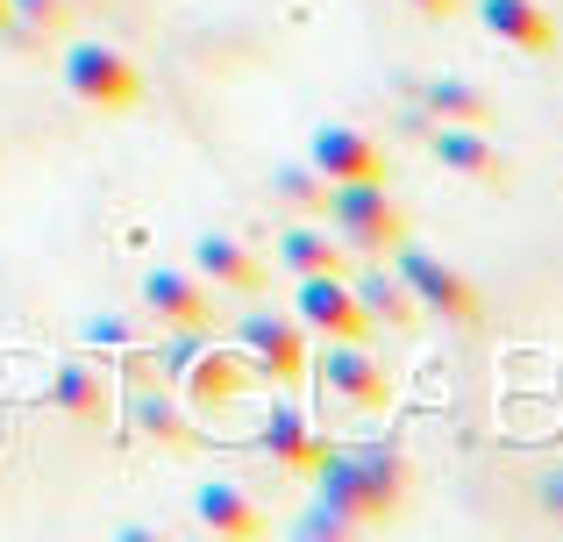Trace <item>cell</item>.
Masks as SVG:
<instances>
[{"label": "cell", "instance_id": "cell-1", "mask_svg": "<svg viewBox=\"0 0 563 542\" xmlns=\"http://www.w3.org/2000/svg\"><path fill=\"white\" fill-rule=\"evenodd\" d=\"M321 493H329V507H343L350 521L364 529H393L399 500H407V472H399L393 450H350V457H321Z\"/></svg>", "mask_w": 563, "mask_h": 542}, {"label": "cell", "instance_id": "cell-2", "mask_svg": "<svg viewBox=\"0 0 563 542\" xmlns=\"http://www.w3.org/2000/svg\"><path fill=\"white\" fill-rule=\"evenodd\" d=\"M65 86H71V100L93 108V114H129L143 100V71L129 65L114 43H71L65 51Z\"/></svg>", "mask_w": 563, "mask_h": 542}, {"label": "cell", "instance_id": "cell-3", "mask_svg": "<svg viewBox=\"0 0 563 542\" xmlns=\"http://www.w3.org/2000/svg\"><path fill=\"white\" fill-rule=\"evenodd\" d=\"M329 214H335V229H343V243L357 257H393L399 243H407V208H399L385 186H335L329 193Z\"/></svg>", "mask_w": 563, "mask_h": 542}, {"label": "cell", "instance_id": "cell-4", "mask_svg": "<svg viewBox=\"0 0 563 542\" xmlns=\"http://www.w3.org/2000/svg\"><path fill=\"white\" fill-rule=\"evenodd\" d=\"M292 321H300L307 335H329V343H364V335L378 329V321L364 314V300H357V286H350V272L300 278V292H292Z\"/></svg>", "mask_w": 563, "mask_h": 542}, {"label": "cell", "instance_id": "cell-5", "mask_svg": "<svg viewBox=\"0 0 563 542\" xmlns=\"http://www.w3.org/2000/svg\"><path fill=\"white\" fill-rule=\"evenodd\" d=\"M399 278H407V292L428 307V314H442V321H456V329H471V321L485 314V300H478V286H471L456 265H442V257H428V251H413V243H399Z\"/></svg>", "mask_w": 563, "mask_h": 542}, {"label": "cell", "instance_id": "cell-6", "mask_svg": "<svg viewBox=\"0 0 563 542\" xmlns=\"http://www.w3.org/2000/svg\"><path fill=\"white\" fill-rule=\"evenodd\" d=\"M250 357V372L264 378V386H300L307 378V329L292 314H243V343H235Z\"/></svg>", "mask_w": 563, "mask_h": 542}, {"label": "cell", "instance_id": "cell-7", "mask_svg": "<svg viewBox=\"0 0 563 542\" xmlns=\"http://www.w3.org/2000/svg\"><path fill=\"white\" fill-rule=\"evenodd\" d=\"M264 378L250 372V357L243 350H207V343H192L186 357H179V392H186V407H235V400H250Z\"/></svg>", "mask_w": 563, "mask_h": 542}, {"label": "cell", "instance_id": "cell-8", "mask_svg": "<svg viewBox=\"0 0 563 542\" xmlns=\"http://www.w3.org/2000/svg\"><path fill=\"white\" fill-rule=\"evenodd\" d=\"M143 314L172 335H207L214 321V292H207L200 272H151L143 278Z\"/></svg>", "mask_w": 563, "mask_h": 542}, {"label": "cell", "instance_id": "cell-9", "mask_svg": "<svg viewBox=\"0 0 563 542\" xmlns=\"http://www.w3.org/2000/svg\"><path fill=\"white\" fill-rule=\"evenodd\" d=\"M307 165L329 186H385L393 179V172H385V151L364 129H314V157H307Z\"/></svg>", "mask_w": 563, "mask_h": 542}, {"label": "cell", "instance_id": "cell-10", "mask_svg": "<svg viewBox=\"0 0 563 542\" xmlns=\"http://www.w3.org/2000/svg\"><path fill=\"white\" fill-rule=\"evenodd\" d=\"M321 392H335V400L357 407V414H378V407L393 400V378H385L378 357H364V343H335L329 357H321Z\"/></svg>", "mask_w": 563, "mask_h": 542}, {"label": "cell", "instance_id": "cell-11", "mask_svg": "<svg viewBox=\"0 0 563 542\" xmlns=\"http://www.w3.org/2000/svg\"><path fill=\"white\" fill-rule=\"evenodd\" d=\"M435 165L456 172V179H471V186H507V172H514L507 151L485 143V129H456V122L435 129Z\"/></svg>", "mask_w": 563, "mask_h": 542}, {"label": "cell", "instance_id": "cell-12", "mask_svg": "<svg viewBox=\"0 0 563 542\" xmlns=\"http://www.w3.org/2000/svg\"><path fill=\"white\" fill-rule=\"evenodd\" d=\"M192 265H200V278L221 286V292H243V300L264 292V257L250 251V243H235V236H200L192 243Z\"/></svg>", "mask_w": 563, "mask_h": 542}, {"label": "cell", "instance_id": "cell-13", "mask_svg": "<svg viewBox=\"0 0 563 542\" xmlns=\"http://www.w3.org/2000/svg\"><path fill=\"white\" fill-rule=\"evenodd\" d=\"M478 22L514 51H556V22L542 0H478Z\"/></svg>", "mask_w": 563, "mask_h": 542}, {"label": "cell", "instance_id": "cell-14", "mask_svg": "<svg viewBox=\"0 0 563 542\" xmlns=\"http://www.w3.org/2000/svg\"><path fill=\"white\" fill-rule=\"evenodd\" d=\"M264 450H272L286 472H300V478H314V472H321V457H329V443L307 429L300 407H272V421H264Z\"/></svg>", "mask_w": 563, "mask_h": 542}, {"label": "cell", "instance_id": "cell-15", "mask_svg": "<svg viewBox=\"0 0 563 542\" xmlns=\"http://www.w3.org/2000/svg\"><path fill=\"white\" fill-rule=\"evenodd\" d=\"M192 507H200V529L207 535H235V542H243V535L272 529V515H264L243 486H200V500H192Z\"/></svg>", "mask_w": 563, "mask_h": 542}, {"label": "cell", "instance_id": "cell-16", "mask_svg": "<svg viewBox=\"0 0 563 542\" xmlns=\"http://www.w3.org/2000/svg\"><path fill=\"white\" fill-rule=\"evenodd\" d=\"M278 257H286V272H292V278H329V272H350L343 243H335L329 229H286Z\"/></svg>", "mask_w": 563, "mask_h": 542}, {"label": "cell", "instance_id": "cell-17", "mask_svg": "<svg viewBox=\"0 0 563 542\" xmlns=\"http://www.w3.org/2000/svg\"><path fill=\"white\" fill-rule=\"evenodd\" d=\"M350 286H357V300H364V314L372 321H385V329H407L413 314H421V300H413L407 292V278H385V272H372V278H350Z\"/></svg>", "mask_w": 563, "mask_h": 542}, {"label": "cell", "instance_id": "cell-18", "mask_svg": "<svg viewBox=\"0 0 563 542\" xmlns=\"http://www.w3.org/2000/svg\"><path fill=\"white\" fill-rule=\"evenodd\" d=\"M428 114H442V122H456V129H485L493 122V100L471 79H435L428 86Z\"/></svg>", "mask_w": 563, "mask_h": 542}, {"label": "cell", "instance_id": "cell-19", "mask_svg": "<svg viewBox=\"0 0 563 542\" xmlns=\"http://www.w3.org/2000/svg\"><path fill=\"white\" fill-rule=\"evenodd\" d=\"M272 193L286 200L292 214H329V193H335V186L321 179L314 165H286V172H272Z\"/></svg>", "mask_w": 563, "mask_h": 542}, {"label": "cell", "instance_id": "cell-20", "mask_svg": "<svg viewBox=\"0 0 563 542\" xmlns=\"http://www.w3.org/2000/svg\"><path fill=\"white\" fill-rule=\"evenodd\" d=\"M136 429L151 435V443H165V450H192V443H200L192 421L179 414V400H136Z\"/></svg>", "mask_w": 563, "mask_h": 542}, {"label": "cell", "instance_id": "cell-21", "mask_svg": "<svg viewBox=\"0 0 563 542\" xmlns=\"http://www.w3.org/2000/svg\"><path fill=\"white\" fill-rule=\"evenodd\" d=\"M8 22L36 29V36L51 43V36H65V29H71V0H8Z\"/></svg>", "mask_w": 563, "mask_h": 542}, {"label": "cell", "instance_id": "cell-22", "mask_svg": "<svg viewBox=\"0 0 563 542\" xmlns=\"http://www.w3.org/2000/svg\"><path fill=\"white\" fill-rule=\"evenodd\" d=\"M57 400H65L79 421H100V414H108V386H100L93 372H65V378H57Z\"/></svg>", "mask_w": 563, "mask_h": 542}, {"label": "cell", "instance_id": "cell-23", "mask_svg": "<svg viewBox=\"0 0 563 542\" xmlns=\"http://www.w3.org/2000/svg\"><path fill=\"white\" fill-rule=\"evenodd\" d=\"M407 8H413V14H428V22H450L464 0H407Z\"/></svg>", "mask_w": 563, "mask_h": 542}, {"label": "cell", "instance_id": "cell-24", "mask_svg": "<svg viewBox=\"0 0 563 542\" xmlns=\"http://www.w3.org/2000/svg\"><path fill=\"white\" fill-rule=\"evenodd\" d=\"M550 507H556V515H563V472L550 478Z\"/></svg>", "mask_w": 563, "mask_h": 542}, {"label": "cell", "instance_id": "cell-25", "mask_svg": "<svg viewBox=\"0 0 563 542\" xmlns=\"http://www.w3.org/2000/svg\"><path fill=\"white\" fill-rule=\"evenodd\" d=\"M0 29H8V0H0Z\"/></svg>", "mask_w": 563, "mask_h": 542}]
</instances>
